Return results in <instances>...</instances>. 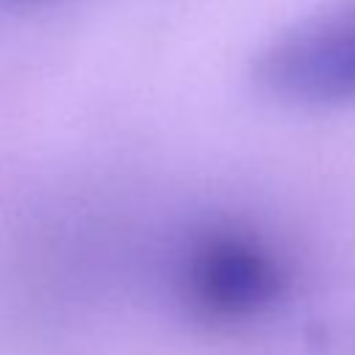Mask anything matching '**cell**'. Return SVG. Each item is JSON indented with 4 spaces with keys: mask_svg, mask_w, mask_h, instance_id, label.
I'll return each instance as SVG.
<instances>
[{
    "mask_svg": "<svg viewBox=\"0 0 355 355\" xmlns=\"http://www.w3.org/2000/svg\"><path fill=\"white\" fill-rule=\"evenodd\" d=\"M0 3H28V0H0Z\"/></svg>",
    "mask_w": 355,
    "mask_h": 355,
    "instance_id": "cell-3",
    "label": "cell"
},
{
    "mask_svg": "<svg viewBox=\"0 0 355 355\" xmlns=\"http://www.w3.org/2000/svg\"><path fill=\"white\" fill-rule=\"evenodd\" d=\"M186 300L211 319H244L283 291L277 258L252 236L216 230L191 244L180 272Z\"/></svg>",
    "mask_w": 355,
    "mask_h": 355,
    "instance_id": "cell-2",
    "label": "cell"
},
{
    "mask_svg": "<svg viewBox=\"0 0 355 355\" xmlns=\"http://www.w3.org/2000/svg\"><path fill=\"white\" fill-rule=\"evenodd\" d=\"M258 83L294 103H336L355 97V0L322 11L280 39L255 64Z\"/></svg>",
    "mask_w": 355,
    "mask_h": 355,
    "instance_id": "cell-1",
    "label": "cell"
}]
</instances>
